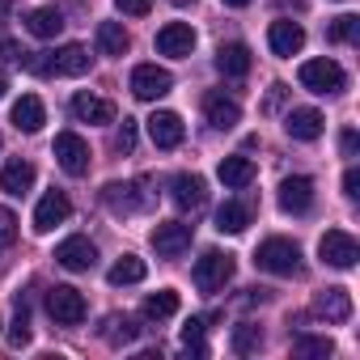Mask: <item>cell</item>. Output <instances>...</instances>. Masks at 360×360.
<instances>
[{
  "label": "cell",
  "instance_id": "1",
  "mask_svg": "<svg viewBox=\"0 0 360 360\" xmlns=\"http://www.w3.org/2000/svg\"><path fill=\"white\" fill-rule=\"evenodd\" d=\"M255 263H259L263 271H271V276H297V271H301V250H297V242H288V238H267V242L255 250Z\"/></svg>",
  "mask_w": 360,
  "mask_h": 360
},
{
  "label": "cell",
  "instance_id": "2",
  "mask_svg": "<svg viewBox=\"0 0 360 360\" xmlns=\"http://www.w3.org/2000/svg\"><path fill=\"white\" fill-rule=\"evenodd\" d=\"M297 81H301L309 94H322V98L343 94V85H347V77H343V68H339L335 60H305L301 72H297Z\"/></svg>",
  "mask_w": 360,
  "mask_h": 360
},
{
  "label": "cell",
  "instance_id": "3",
  "mask_svg": "<svg viewBox=\"0 0 360 360\" xmlns=\"http://www.w3.org/2000/svg\"><path fill=\"white\" fill-rule=\"evenodd\" d=\"M191 280H195V288L200 292H217V288H225L229 280H233V255H221V250H208L200 263H195V271H191Z\"/></svg>",
  "mask_w": 360,
  "mask_h": 360
},
{
  "label": "cell",
  "instance_id": "4",
  "mask_svg": "<svg viewBox=\"0 0 360 360\" xmlns=\"http://www.w3.org/2000/svg\"><path fill=\"white\" fill-rule=\"evenodd\" d=\"M318 255H322V263H326V267L352 271V267H356V259H360V246H356V238H352V233H343V229H326V233H322V242H318Z\"/></svg>",
  "mask_w": 360,
  "mask_h": 360
},
{
  "label": "cell",
  "instance_id": "5",
  "mask_svg": "<svg viewBox=\"0 0 360 360\" xmlns=\"http://www.w3.org/2000/svg\"><path fill=\"white\" fill-rule=\"evenodd\" d=\"M47 314H51L60 326H77V322H85V297H81L72 284H56V288L47 292Z\"/></svg>",
  "mask_w": 360,
  "mask_h": 360
},
{
  "label": "cell",
  "instance_id": "6",
  "mask_svg": "<svg viewBox=\"0 0 360 360\" xmlns=\"http://www.w3.org/2000/svg\"><path fill=\"white\" fill-rule=\"evenodd\" d=\"M169 89H174V77H169L165 68H157V64L131 68V94H136L140 102H157V98H165Z\"/></svg>",
  "mask_w": 360,
  "mask_h": 360
},
{
  "label": "cell",
  "instance_id": "7",
  "mask_svg": "<svg viewBox=\"0 0 360 360\" xmlns=\"http://www.w3.org/2000/svg\"><path fill=\"white\" fill-rule=\"evenodd\" d=\"M56 161H60L64 174L81 178V174H89V144L77 131H60L56 136Z\"/></svg>",
  "mask_w": 360,
  "mask_h": 360
},
{
  "label": "cell",
  "instance_id": "8",
  "mask_svg": "<svg viewBox=\"0 0 360 360\" xmlns=\"http://www.w3.org/2000/svg\"><path fill=\"white\" fill-rule=\"evenodd\" d=\"M187 246H191V225H183V221H165L153 229V250L161 259H178Z\"/></svg>",
  "mask_w": 360,
  "mask_h": 360
},
{
  "label": "cell",
  "instance_id": "9",
  "mask_svg": "<svg viewBox=\"0 0 360 360\" xmlns=\"http://www.w3.org/2000/svg\"><path fill=\"white\" fill-rule=\"evenodd\" d=\"M169 200L183 208V212H195L208 204V187H204V178L200 174H178L174 183H169Z\"/></svg>",
  "mask_w": 360,
  "mask_h": 360
},
{
  "label": "cell",
  "instance_id": "10",
  "mask_svg": "<svg viewBox=\"0 0 360 360\" xmlns=\"http://www.w3.org/2000/svg\"><path fill=\"white\" fill-rule=\"evenodd\" d=\"M157 51H161V56H174V60L191 56V51H195V30H191L187 22L161 26V30H157Z\"/></svg>",
  "mask_w": 360,
  "mask_h": 360
},
{
  "label": "cell",
  "instance_id": "11",
  "mask_svg": "<svg viewBox=\"0 0 360 360\" xmlns=\"http://www.w3.org/2000/svg\"><path fill=\"white\" fill-rule=\"evenodd\" d=\"M68 217H72L68 195H64V191H47V195L39 200V208H34V229H39V233H51V229L64 225Z\"/></svg>",
  "mask_w": 360,
  "mask_h": 360
},
{
  "label": "cell",
  "instance_id": "12",
  "mask_svg": "<svg viewBox=\"0 0 360 360\" xmlns=\"http://www.w3.org/2000/svg\"><path fill=\"white\" fill-rule=\"evenodd\" d=\"M56 263L68 267V271H89L98 263V246L89 238H68V242L56 246Z\"/></svg>",
  "mask_w": 360,
  "mask_h": 360
},
{
  "label": "cell",
  "instance_id": "13",
  "mask_svg": "<svg viewBox=\"0 0 360 360\" xmlns=\"http://www.w3.org/2000/svg\"><path fill=\"white\" fill-rule=\"evenodd\" d=\"M309 204H314V183H309V178L305 174L284 178V183H280V208L301 217V212H309Z\"/></svg>",
  "mask_w": 360,
  "mask_h": 360
},
{
  "label": "cell",
  "instance_id": "14",
  "mask_svg": "<svg viewBox=\"0 0 360 360\" xmlns=\"http://www.w3.org/2000/svg\"><path fill=\"white\" fill-rule=\"evenodd\" d=\"M267 47L276 51V56H297L301 47H305V30H301V22H271V30H267Z\"/></svg>",
  "mask_w": 360,
  "mask_h": 360
},
{
  "label": "cell",
  "instance_id": "15",
  "mask_svg": "<svg viewBox=\"0 0 360 360\" xmlns=\"http://www.w3.org/2000/svg\"><path fill=\"white\" fill-rule=\"evenodd\" d=\"M148 136H153L157 148H178V144H183V119H178L174 110H153Z\"/></svg>",
  "mask_w": 360,
  "mask_h": 360
},
{
  "label": "cell",
  "instance_id": "16",
  "mask_svg": "<svg viewBox=\"0 0 360 360\" xmlns=\"http://www.w3.org/2000/svg\"><path fill=\"white\" fill-rule=\"evenodd\" d=\"M314 314L326 322H347L352 318V292L347 288H322L314 297Z\"/></svg>",
  "mask_w": 360,
  "mask_h": 360
},
{
  "label": "cell",
  "instance_id": "17",
  "mask_svg": "<svg viewBox=\"0 0 360 360\" xmlns=\"http://www.w3.org/2000/svg\"><path fill=\"white\" fill-rule=\"evenodd\" d=\"M204 115H208V123H212L217 131H229V127L242 123V106H238L233 98H225V94H208V98H204Z\"/></svg>",
  "mask_w": 360,
  "mask_h": 360
},
{
  "label": "cell",
  "instance_id": "18",
  "mask_svg": "<svg viewBox=\"0 0 360 360\" xmlns=\"http://www.w3.org/2000/svg\"><path fill=\"white\" fill-rule=\"evenodd\" d=\"M89 64H94V56H89L81 43H68V47H60V51L51 56V72H60V77H85Z\"/></svg>",
  "mask_w": 360,
  "mask_h": 360
},
{
  "label": "cell",
  "instance_id": "19",
  "mask_svg": "<svg viewBox=\"0 0 360 360\" xmlns=\"http://www.w3.org/2000/svg\"><path fill=\"white\" fill-rule=\"evenodd\" d=\"M284 131H288L292 140H301V144H309V140H318V136H322V115H318L314 106H301V110H288V119H284Z\"/></svg>",
  "mask_w": 360,
  "mask_h": 360
},
{
  "label": "cell",
  "instance_id": "20",
  "mask_svg": "<svg viewBox=\"0 0 360 360\" xmlns=\"http://www.w3.org/2000/svg\"><path fill=\"white\" fill-rule=\"evenodd\" d=\"M72 115H77V123H115V102L94 98V94H77Z\"/></svg>",
  "mask_w": 360,
  "mask_h": 360
},
{
  "label": "cell",
  "instance_id": "21",
  "mask_svg": "<svg viewBox=\"0 0 360 360\" xmlns=\"http://www.w3.org/2000/svg\"><path fill=\"white\" fill-rule=\"evenodd\" d=\"M43 123H47V110H43V102H39L34 94H22V98L13 102V127H18V131H26V136H34Z\"/></svg>",
  "mask_w": 360,
  "mask_h": 360
},
{
  "label": "cell",
  "instance_id": "22",
  "mask_svg": "<svg viewBox=\"0 0 360 360\" xmlns=\"http://www.w3.org/2000/svg\"><path fill=\"white\" fill-rule=\"evenodd\" d=\"M34 187V165L30 161H9L5 169H0V191H5V195H26Z\"/></svg>",
  "mask_w": 360,
  "mask_h": 360
},
{
  "label": "cell",
  "instance_id": "23",
  "mask_svg": "<svg viewBox=\"0 0 360 360\" xmlns=\"http://www.w3.org/2000/svg\"><path fill=\"white\" fill-rule=\"evenodd\" d=\"M217 174H221V183H225V187L242 191V187L255 183V161H250V157H225V161L217 165Z\"/></svg>",
  "mask_w": 360,
  "mask_h": 360
},
{
  "label": "cell",
  "instance_id": "24",
  "mask_svg": "<svg viewBox=\"0 0 360 360\" xmlns=\"http://www.w3.org/2000/svg\"><path fill=\"white\" fill-rule=\"evenodd\" d=\"M217 68H221L225 77H246V72H250V47H246V43H221Z\"/></svg>",
  "mask_w": 360,
  "mask_h": 360
},
{
  "label": "cell",
  "instance_id": "25",
  "mask_svg": "<svg viewBox=\"0 0 360 360\" xmlns=\"http://www.w3.org/2000/svg\"><path fill=\"white\" fill-rule=\"evenodd\" d=\"M26 30L34 39H56L64 30V13L60 9H34V13H26Z\"/></svg>",
  "mask_w": 360,
  "mask_h": 360
},
{
  "label": "cell",
  "instance_id": "26",
  "mask_svg": "<svg viewBox=\"0 0 360 360\" xmlns=\"http://www.w3.org/2000/svg\"><path fill=\"white\" fill-rule=\"evenodd\" d=\"M127 47H131V39H127L123 22H102L98 26V51L102 56H123Z\"/></svg>",
  "mask_w": 360,
  "mask_h": 360
},
{
  "label": "cell",
  "instance_id": "27",
  "mask_svg": "<svg viewBox=\"0 0 360 360\" xmlns=\"http://www.w3.org/2000/svg\"><path fill=\"white\" fill-rule=\"evenodd\" d=\"M246 225H250V208L246 204H238V200L221 204V212H217V229L221 233H246Z\"/></svg>",
  "mask_w": 360,
  "mask_h": 360
},
{
  "label": "cell",
  "instance_id": "28",
  "mask_svg": "<svg viewBox=\"0 0 360 360\" xmlns=\"http://www.w3.org/2000/svg\"><path fill=\"white\" fill-rule=\"evenodd\" d=\"M144 271H148V267H144V259H136V255H123V259H119V263L106 271V280H110L115 288H123V284H140V280H144Z\"/></svg>",
  "mask_w": 360,
  "mask_h": 360
},
{
  "label": "cell",
  "instance_id": "29",
  "mask_svg": "<svg viewBox=\"0 0 360 360\" xmlns=\"http://www.w3.org/2000/svg\"><path fill=\"white\" fill-rule=\"evenodd\" d=\"M174 314H178V292H174V288H161V292L144 297V318H148V322H165V318H174Z\"/></svg>",
  "mask_w": 360,
  "mask_h": 360
},
{
  "label": "cell",
  "instance_id": "30",
  "mask_svg": "<svg viewBox=\"0 0 360 360\" xmlns=\"http://www.w3.org/2000/svg\"><path fill=\"white\" fill-rule=\"evenodd\" d=\"M292 352L305 356V360H322V356L335 352V343H330L326 335H297V339H292Z\"/></svg>",
  "mask_w": 360,
  "mask_h": 360
},
{
  "label": "cell",
  "instance_id": "31",
  "mask_svg": "<svg viewBox=\"0 0 360 360\" xmlns=\"http://www.w3.org/2000/svg\"><path fill=\"white\" fill-rule=\"evenodd\" d=\"M131 191H136L131 183H110L102 195H106V204H110L115 212H136V208H140V200H136Z\"/></svg>",
  "mask_w": 360,
  "mask_h": 360
},
{
  "label": "cell",
  "instance_id": "32",
  "mask_svg": "<svg viewBox=\"0 0 360 360\" xmlns=\"http://www.w3.org/2000/svg\"><path fill=\"white\" fill-rule=\"evenodd\" d=\"M259 347H263V330H259V326H250V322L233 326V352H238V356H250V352H259Z\"/></svg>",
  "mask_w": 360,
  "mask_h": 360
},
{
  "label": "cell",
  "instance_id": "33",
  "mask_svg": "<svg viewBox=\"0 0 360 360\" xmlns=\"http://www.w3.org/2000/svg\"><path fill=\"white\" fill-rule=\"evenodd\" d=\"M356 34H360V18H352V13H343V18H335L326 26V39L330 43H356Z\"/></svg>",
  "mask_w": 360,
  "mask_h": 360
},
{
  "label": "cell",
  "instance_id": "34",
  "mask_svg": "<svg viewBox=\"0 0 360 360\" xmlns=\"http://www.w3.org/2000/svg\"><path fill=\"white\" fill-rule=\"evenodd\" d=\"M183 343H187L191 356H208V347H204V318H191L183 326Z\"/></svg>",
  "mask_w": 360,
  "mask_h": 360
},
{
  "label": "cell",
  "instance_id": "35",
  "mask_svg": "<svg viewBox=\"0 0 360 360\" xmlns=\"http://www.w3.org/2000/svg\"><path fill=\"white\" fill-rule=\"evenodd\" d=\"M9 343H13V347H26V343H30V314H26L22 301H18V318H13V326H9Z\"/></svg>",
  "mask_w": 360,
  "mask_h": 360
},
{
  "label": "cell",
  "instance_id": "36",
  "mask_svg": "<svg viewBox=\"0 0 360 360\" xmlns=\"http://www.w3.org/2000/svg\"><path fill=\"white\" fill-rule=\"evenodd\" d=\"M13 238H18V217L9 208H0V246H13Z\"/></svg>",
  "mask_w": 360,
  "mask_h": 360
},
{
  "label": "cell",
  "instance_id": "37",
  "mask_svg": "<svg viewBox=\"0 0 360 360\" xmlns=\"http://www.w3.org/2000/svg\"><path fill=\"white\" fill-rule=\"evenodd\" d=\"M115 148H119V153H131V148H136V123H131V119H123V127L115 131Z\"/></svg>",
  "mask_w": 360,
  "mask_h": 360
},
{
  "label": "cell",
  "instance_id": "38",
  "mask_svg": "<svg viewBox=\"0 0 360 360\" xmlns=\"http://www.w3.org/2000/svg\"><path fill=\"white\" fill-rule=\"evenodd\" d=\"M110 322H115V326H119V330H115V335H110V339H115V343H131V339H136V335H140V326H136V322H131V318H123V322H119V318H110Z\"/></svg>",
  "mask_w": 360,
  "mask_h": 360
},
{
  "label": "cell",
  "instance_id": "39",
  "mask_svg": "<svg viewBox=\"0 0 360 360\" xmlns=\"http://www.w3.org/2000/svg\"><path fill=\"white\" fill-rule=\"evenodd\" d=\"M119 5V13H127V18H144L148 9H153V0H115Z\"/></svg>",
  "mask_w": 360,
  "mask_h": 360
},
{
  "label": "cell",
  "instance_id": "40",
  "mask_svg": "<svg viewBox=\"0 0 360 360\" xmlns=\"http://www.w3.org/2000/svg\"><path fill=\"white\" fill-rule=\"evenodd\" d=\"M343 195H347V200L360 195V169H347V174H343Z\"/></svg>",
  "mask_w": 360,
  "mask_h": 360
},
{
  "label": "cell",
  "instance_id": "41",
  "mask_svg": "<svg viewBox=\"0 0 360 360\" xmlns=\"http://www.w3.org/2000/svg\"><path fill=\"white\" fill-rule=\"evenodd\" d=\"M339 148H343V157H356V148H360V136H356V131L347 127V131L339 136Z\"/></svg>",
  "mask_w": 360,
  "mask_h": 360
},
{
  "label": "cell",
  "instance_id": "42",
  "mask_svg": "<svg viewBox=\"0 0 360 360\" xmlns=\"http://www.w3.org/2000/svg\"><path fill=\"white\" fill-rule=\"evenodd\" d=\"M284 94H288V85H271V94H267V102H263V110L271 115V110H276V106L284 102Z\"/></svg>",
  "mask_w": 360,
  "mask_h": 360
},
{
  "label": "cell",
  "instance_id": "43",
  "mask_svg": "<svg viewBox=\"0 0 360 360\" xmlns=\"http://www.w3.org/2000/svg\"><path fill=\"white\" fill-rule=\"evenodd\" d=\"M221 5H229V9H246L250 0H221Z\"/></svg>",
  "mask_w": 360,
  "mask_h": 360
},
{
  "label": "cell",
  "instance_id": "44",
  "mask_svg": "<svg viewBox=\"0 0 360 360\" xmlns=\"http://www.w3.org/2000/svg\"><path fill=\"white\" fill-rule=\"evenodd\" d=\"M280 5H292V9H301V5H305V0H280Z\"/></svg>",
  "mask_w": 360,
  "mask_h": 360
},
{
  "label": "cell",
  "instance_id": "45",
  "mask_svg": "<svg viewBox=\"0 0 360 360\" xmlns=\"http://www.w3.org/2000/svg\"><path fill=\"white\" fill-rule=\"evenodd\" d=\"M174 5H195V0H174Z\"/></svg>",
  "mask_w": 360,
  "mask_h": 360
},
{
  "label": "cell",
  "instance_id": "46",
  "mask_svg": "<svg viewBox=\"0 0 360 360\" xmlns=\"http://www.w3.org/2000/svg\"><path fill=\"white\" fill-rule=\"evenodd\" d=\"M0 98H5V81H0Z\"/></svg>",
  "mask_w": 360,
  "mask_h": 360
},
{
  "label": "cell",
  "instance_id": "47",
  "mask_svg": "<svg viewBox=\"0 0 360 360\" xmlns=\"http://www.w3.org/2000/svg\"><path fill=\"white\" fill-rule=\"evenodd\" d=\"M0 5H5V0H0Z\"/></svg>",
  "mask_w": 360,
  "mask_h": 360
}]
</instances>
